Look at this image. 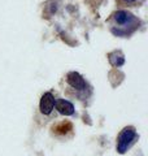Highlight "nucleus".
Here are the masks:
<instances>
[{
  "instance_id": "obj_7",
  "label": "nucleus",
  "mask_w": 148,
  "mask_h": 156,
  "mask_svg": "<svg viewBox=\"0 0 148 156\" xmlns=\"http://www.w3.org/2000/svg\"><path fill=\"white\" fill-rule=\"evenodd\" d=\"M53 129H55L58 134H66V133H69L70 130H73V125L66 121V122H61V124L56 125Z\"/></svg>"
},
{
  "instance_id": "obj_1",
  "label": "nucleus",
  "mask_w": 148,
  "mask_h": 156,
  "mask_svg": "<svg viewBox=\"0 0 148 156\" xmlns=\"http://www.w3.org/2000/svg\"><path fill=\"white\" fill-rule=\"evenodd\" d=\"M112 20L116 23V27H112V33L116 34L117 37H126L129 35V31L127 29H130V31L135 30L139 25V20H138L134 14L130 13L129 11H125V9H121V11H117L113 13Z\"/></svg>"
},
{
  "instance_id": "obj_6",
  "label": "nucleus",
  "mask_w": 148,
  "mask_h": 156,
  "mask_svg": "<svg viewBox=\"0 0 148 156\" xmlns=\"http://www.w3.org/2000/svg\"><path fill=\"white\" fill-rule=\"evenodd\" d=\"M108 60H109L111 65L115 66V68H118V66H122L125 64V56L121 51H113L108 55Z\"/></svg>"
},
{
  "instance_id": "obj_4",
  "label": "nucleus",
  "mask_w": 148,
  "mask_h": 156,
  "mask_svg": "<svg viewBox=\"0 0 148 156\" xmlns=\"http://www.w3.org/2000/svg\"><path fill=\"white\" fill-rule=\"evenodd\" d=\"M55 96L52 95V92H44L41 98V103H39V109L41 113L43 115H51V112L55 108Z\"/></svg>"
},
{
  "instance_id": "obj_5",
  "label": "nucleus",
  "mask_w": 148,
  "mask_h": 156,
  "mask_svg": "<svg viewBox=\"0 0 148 156\" xmlns=\"http://www.w3.org/2000/svg\"><path fill=\"white\" fill-rule=\"evenodd\" d=\"M55 107L58 111V113L62 116H72L74 115V105L69 100L65 99H57L55 100Z\"/></svg>"
},
{
  "instance_id": "obj_3",
  "label": "nucleus",
  "mask_w": 148,
  "mask_h": 156,
  "mask_svg": "<svg viewBox=\"0 0 148 156\" xmlns=\"http://www.w3.org/2000/svg\"><path fill=\"white\" fill-rule=\"evenodd\" d=\"M66 82L70 87L78 91H83L87 87V82L78 72H69L66 76Z\"/></svg>"
},
{
  "instance_id": "obj_8",
  "label": "nucleus",
  "mask_w": 148,
  "mask_h": 156,
  "mask_svg": "<svg viewBox=\"0 0 148 156\" xmlns=\"http://www.w3.org/2000/svg\"><path fill=\"white\" fill-rule=\"evenodd\" d=\"M121 2H122L123 4H134V3L138 2V0H121Z\"/></svg>"
},
{
  "instance_id": "obj_2",
  "label": "nucleus",
  "mask_w": 148,
  "mask_h": 156,
  "mask_svg": "<svg viewBox=\"0 0 148 156\" xmlns=\"http://www.w3.org/2000/svg\"><path fill=\"white\" fill-rule=\"evenodd\" d=\"M135 138H136L135 128H132V126L123 128L120 135H118V139H117V151L120 154H125L127 148L131 146V143L134 142Z\"/></svg>"
}]
</instances>
